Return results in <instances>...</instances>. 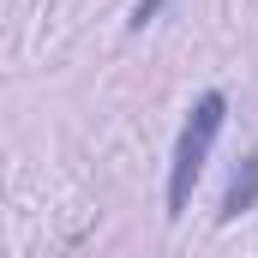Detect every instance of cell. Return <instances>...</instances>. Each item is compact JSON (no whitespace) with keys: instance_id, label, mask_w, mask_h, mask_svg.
Returning a JSON list of instances; mask_svg holds the SVG:
<instances>
[{"instance_id":"cell-1","label":"cell","mask_w":258,"mask_h":258,"mask_svg":"<svg viewBox=\"0 0 258 258\" xmlns=\"http://www.w3.org/2000/svg\"><path fill=\"white\" fill-rule=\"evenodd\" d=\"M222 120H228V96L222 90H204L186 108V126L174 138V162H168V216L174 222L192 210V186H198V174H204V162H210V144H216Z\"/></svg>"},{"instance_id":"cell-2","label":"cell","mask_w":258,"mask_h":258,"mask_svg":"<svg viewBox=\"0 0 258 258\" xmlns=\"http://www.w3.org/2000/svg\"><path fill=\"white\" fill-rule=\"evenodd\" d=\"M252 204H258V150H246V156H240V174H234V186H228V198H222V222L246 216Z\"/></svg>"},{"instance_id":"cell-3","label":"cell","mask_w":258,"mask_h":258,"mask_svg":"<svg viewBox=\"0 0 258 258\" xmlns=\"http://www.w3.org/2000/svg\"><path fill=\"white\" fill-rule=\"evenodd\" d=\"M162 6H168V0H138V6H132V30H144V24H150Z\"/></svg>"}]
</instances>
